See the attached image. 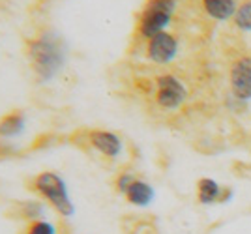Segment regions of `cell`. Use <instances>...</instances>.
<instances>
[{"label": "cell", "mask_w": 251, "mask_h": 234, "mask_svg": "<svg viewBox=\"0 0 251 234\" xmlns=\"http://www.w3.org/2000/svg\"><path fill=\"white\" fill-rule=\"evenodd\" d=\"M230 94L236 101H251V56H240L230 66Z\"/></svg>", "instance_id": "6"}, {"label": "cell", "mask_w": 251, "mask_h": 234, "mask_svg": "<svg viewBox=\"0 0 251 234\" xmlns=\"http://www.w3.org/2000/svg\"><path fill=\"white\" fill-rule=\"evenodd\" d=\"M176 10V0H147L137 19V34L145 40L165 32Z\"/></svg>", "instance_id": "3"}, {"label": "cell", "mask_w": 251, "mask_h": 234, "mask_svg": "<svg viewBox=\"0 0 251 234\" xmlns=\"http://www.w3.org/2000/svg\"><path fill=\"white\" fill-rule=\"evenodd\" d=\"M232 19H234V26H236V28L250 32L251 30V0H244V2H242Z\"/></svg>", "instance_id": "13"}, {"label": "cell", "mask_w": 251, "mask_h": 234, "mask_svg": "<svg viewBox=\"0 0 251 234\" xmlns=\"http://www.w3.org/2000/svg\"><path fill=\"white\" fill-rule=\"evenodd\" d=\"M178 53V40L169 32H159L147 40V56L156 64H169Z\"/></svg>", "instance_id": "7"}, {"label": "cell", "mask_w": 251, "mask_h": 234, "mask_svg": "<svg viewBox=\"0 0 251 234\" xmlns=\"http://www.w3.org/2000/svg\"><path fill=\"white\" fill-rule=\"evenodd\" d=\"M43 213H45V206L42 201H25L17 204V217L25 219L26 223L43 219Z\"/></svg>", "instance_id": "12"}, {"label": "cell", "mask_w": 251, "mask_h": 234, "mask_svg": "<svg viewBox=\"0 0 251 234\" xmlns=\"http://www.w3.org/2000/svg\"><path fill=\"white\" fill-rule=\"evenodd\" d=\"M124 197H126V201L129 202V204L145 208V206H148L150 202L154 201L156 191H154V187H152L148 182L137 178V180L133 182L129 187H127V191L124 193Z\"/></svg>", "instance_id": "9"}, {"label": "cell", "mask_w": 251, "mask_h": 234, "mask_svg": "<svg viewBox=\"0 0 251 234\" xmlns=\"http://www.w3.org/2000/svg\"><path fill=\"white\" fill-rule=\"evenodd\" d=\"M25 124H26V115L23 113L21 109L6 113L4 117L0 118V137L11 139L21 135L23 129H25Z\"/></svg>", "instance_id": "10"}, {"label": "cell", "mask_w": 251, "mask_h": 234, "mask_svg": "<svg viewBox=\"0 0 251 234\" xmlns=\"http://www.w3.org/2000/svg\"><path fill=\"white\" fill-rule=\"evenodd\" d=\"M25 234H58L54 223L47 221V219H36L30 221L25 229Z\"/></svg>", "instance_id": "14"}, {"label": "cell", "mask_w": 251, "mask_h": 234, "mask_svg": "<svg viewBox=\"0 0 251 234\" xmlns=\"http://www.w3.org/2000/svg\"><path fill=\"white\" fill-rule=\"evenodd\" d=\"M79 135H81L83 142H86L90 148L96 150L100 156H103L107 160H116L124 148L122 139L107 129H88L84 133L79 131Z\"/></svg>", "instance_id": "5"}, {"label": "cell", "mask_w": 251, "mask_h": 234, "mask_svg": "<svg viewBox=\"0 0 251 234\" xmlns=\"http://www.w3.org/2000/svg\"><path fill=\"white\" fill-rule=\"evenodd\" d=\"M154 88H156L154 101L163 111H176V109L182 107V103L188 97V88H186V85L173 73H163L159 75V77H156Z\"/></svg>", "instance_id": "4"}, {"label": "cell", "mask_w": 251, "mask_h": 234, "mask_svg": "<svg viewBox=\"0 0 251 234\" xmlns=\"http://www.w3.org/2000/svg\"><path fill=\"white\" fill-rule=\"evenodd\" d=\"M26 58L34 75L40 83L51 81L66 64V45L64 40L52 30H43L38 36L26 40Z\"/></svg>", "instance_id": "1"}, {"label": "cell", "mask_w": 251, "mask_h": 234, "mask_svg": "<svg viewBox=\"0 0 251 234\" xmlns=\"http://www.w3.org/2000/svg\"><path fill=\"white\" fill-rule=\"evenodd\" d=\"M221 195H223V187L216 180L212 178H201L197 182V201L201 204H218L221 202Z\"/></svg>", "instance_id": "11"}, {"label": "cell", "mask_w": 251, "mask_h": 234, "mask_svg": "<svg viewBox=\"0 0 251 234\" xmlns=\"http://www.w3.org/2000/svg\"><path fill=\"white\" fill-rule=\"evenodd\" d=\"M137 180V176L131 172V170H122V172H118L115 178V187L118 193H122L124 195L127 191V187Z\"/></svg>", "instance_id": "15"}, {"label": "cell", "mask_w": 251, "mask_h": 234, "mask_svg": "<svg viewBox=\"0 0 251 234\" xmlns=\"http://www.w3.org/2000/svg\"><path fill=\"white\" fill-rule=\"evenodd\" d=\"M204 13L216 21H229L238 10V0H201Z\"/></svg>", "instance_id": "8"}, {"label": "cell", "mask_w": 251, "mask_h": 234, "mask_svg": "<svg viewBox=\"0 0 251 234\" xmlns=\"http://www.w3.org/2000/svg\"><path fill=\"white\" fill-rule=\"evenodd\" d=\"M30 191L40 195L51 208L62 217H72L75 213L74 201L68 193V186L64 178L54 170H42L28 182Z\"/></svg>", "instance_id": "2"}, {"label": "cell", "mask_w": 251, "mask_h": 234, "mask_svg": "<svg viewBox=\"0 0 251 234\" xmlns=\"http://www.w3.org/2000/svg\"><path fill=\"white\" fill-rule=\"evenodd\" d=\"M232 195H234V193H232V189H230V187H223V195H221L220 204H227V202L232 199Z\"/></svg>", "instance_id": "16"}]
</instances>
